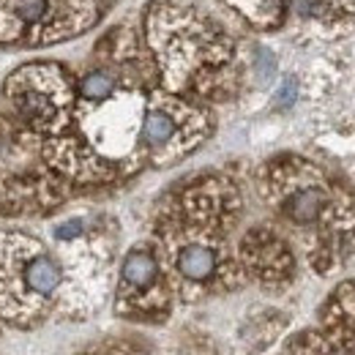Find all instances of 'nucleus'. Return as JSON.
Returning a JSON list of instances; mask_svg holds the SVG:
<instances>
[{"instance_id": "nucleus-10", "label": "nucleus", "mask_w": 355, "mask_h": 355, "mask_svg": "<svg viewBox=\"0 0 355 355\" xmlns=\"http://www.w3.org/2000/svg\"><path fill=\"white\" fill-rule=\"evenodd\" d=\"M83 230H85V222H83V219H69V222L55 227V238H58V241H77V238L83 235Z\"/></svg>"}, {"instance_id": "nucleus-8", "label": "nucleus", "mask_w": 355, "mask_h": 355, "mask_svg": "<svg viewBox=\"0 0 355 355\" xmlns=\"http://www.w3.org/2000/svg\"><path fill=\"white\" fill-rule=\"evenodd\" d=\"M243 260L260 279H268V282L287 276L293 268V257L287 246L270 232H252L243 241Z\"/></svg>"}, {"instance_id": "nucleus-6", "label": "nucleus", "mask_w": 355, "mask_h": 355, "mask_svg": "<svg viewBox=\"0 0 355 355\" xmlns=\"http://www.w3.org/2000/svg\"><path fill=\"white\" fill-rule=\"evenodd\" d=\"M162 282L164 279H162V266H159L156 254L148 249H134L126 254L123 268H121V301L123 304L145 301V306H153L150 295L164 293Z\"/></svg>"}, {"instance_id": "nucleus-12", "label": "nucleus", "mask_w": 355, "mask_h": 355, "mask_svg": "<svg viewBox=\"0 0 355 355\" xmlns=\"http://www.w3.org/2000/svg\"><path fill=\"white\" fill-rule=\"evenodd\" d=\"M328 355H347V353H342V350H336V353H328Z\"/></svg>"}, {"instance_id": "nucleus-3", "label": "nucleus", "mask_w": 355, "mask_h": 355, "mask_svg": "<svg viewBox=\"0 0 355 355\" xmlns=\"http://www.w3.org/2000/svg\"><path fill=\"white\" fill-rule=\"evenodd\" d=\"M6 98L28 129L60 134L69 126L74 85L58 63H28L6 80Z\"/></svg>"}, {"instance_id": "nucleus-11", "label": "nucleus", "mask_w": 355, "mask_h": 355, "mask_svg": "<svg viewBox=\"0 0 355 355\" xmlns=\"http://www.w3.org/2000/svg\"><path fill=\"white\" fill-rule=\"evenodd\" d=\"M295 90H298L295 80H287L284 88L279 90V107H290V104L295 101Z\"/></svg>"}, {"instance_id": "nucleus-1", "label": "nucleus", "mask_w": 355, "mask_h": 355, "mask_svg": "<svg viewBox=\"0 0 355 355\" xmlns=\"http://www.w3.org/2000/svg\"><path fill=\"white\" fill-rule=\"evenodd\" d=\"M63 270L44 246L22 232H0V317L28 328L44 317Z\"/></svg>"}, {"instance_id": "nucleus-4", "label": "nucleus", "mask_w": 355, "mask_h": 355, "mask_svg": "<svg viewBox=\"0 0 355 355\" xmlns=\"http://www.w3.org/2000/svg\"><path fill=\"white\" fill-rule=\"evenodd\" d=\"M205 129V115L197 112L194 107L180 104L178 98H156L139 123V142L153 153L162 156L164 153H189L191 145H197L202 139Z\"/></svg>"}, {"instance_id": "nucleus-7", "label": "nucleus", "mask_w": 355, "mask_h": 355, "mask_svg": "<svg viewBox=\"0 0 355 355\" xmlns=\"http://www.w3.org/2000/svg\"><path fill=\"white\" fill-rule=\"evenodd\" d=\"M325 208H328V191L311 173L304 180L282 189L279 214L287 222L298 224V227H309L325 216Z\"/></svg>"}, {"instance_id": "nucleus-5", "label": "nucleus", "mask_w": 355, "mask_h": 355, "mask_svg": "<svg viewBox=\"0 0 355 355\" xmlns=\"http://www.w3.org/2000/svg\"><path fill=\"white\" fill-rule=\"evenodd\" d=\"M211 227L200 230L197 235H191L183 243H178L173 263H175L178 276L183 282H189V284H208L222 270V252H219L216 238L211 235Z\"/></svg>"}, {"instance_id": "nucleus-2", "label": "nucleus", "mask_w": 355, "mask_h": 355, "mask_svg": "<svg viewBox=\"0 0 355 355\" xmlns=\"http://www.w3.org/2000/svg\"><path fill=\"white\" fill-rule=\"evenodd\" d=\"M104 0H0V44H52L90 28Z\"/></svg>"}, {"instance_id": "nucleus-9", "label": "nucleus", "mask_w": 355, "mask_h": 355, "mask_svg": "<svg viewBox=\"0 0 355 355\" xmlns=\"http://www.w3.org/2000/svg\"><path fill=\"white\" fill-rule=\"evenodd\" d=\"M115 90H118V77L110 69H90L88 74L80 80V85H77L80 98L88 101V104H98V101L112 98Z\"/></svg>"}]
</instances>
